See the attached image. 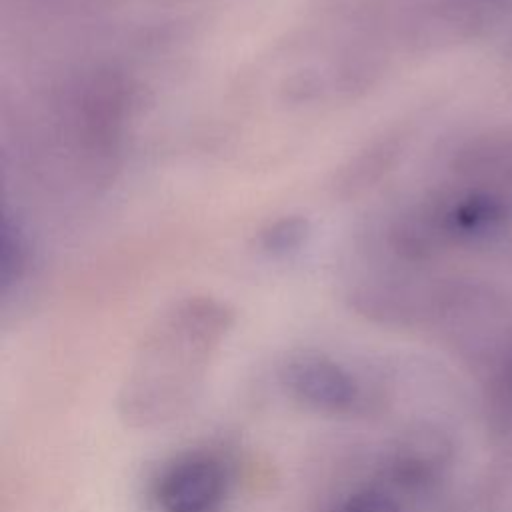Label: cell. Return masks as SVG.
Listing matches in <instances>:
<instances>
[{
    "label": "cell",
    "instance_id": "3957f363",
    "mask_svg": "<svg viewBox=\"0 0 512 512\" xmlns=\"http://www.w3.org/2000/svg\"><path fill=\"white\" fill-rule=\"evenodd\" d=\"M232 324V310L208 296H190L160 312L122 376L116 396L120 420L136 430H154L182 418L204 390Z\"/></svg>",
    "mask_w": 512,
    "mask_h": 512
},
{
    "label": "cell",
    "instance_id": "277c9868",
    "mask_svg": "<svg viewBox=\"0 0 512 512\" xmlns=\"http://www.w3.org/2000/svg\"><path fill=\"white\" fill-rule=\"evenodd\" d=\"M280 382L294 402L324 416L362 414L370 402L358 376L326 354L292 356L280 370Z\"/></svg>",
    "mask_w": 512,
    "mask_h": 512
},
{
    "label": "cell",
    "instance_id": "8992f818",
    "mask_svg": "<svg viewBox=\"0 0 512 512\" xmlns=\"http://www.w3.org/2000/svg\"><path fill=\"white\" fill-rule=\"evenodd\" d=\"M448 462L450 446L438 432H414L396 446L388 464V482L406 492H422L442 478Z\"/></svg>",
    "mask_w": 512,
    "mask_h": 512
},
{
    "label": "cell",
    "instance_id": "6da1fadb",
    "mask_svg": "<svg viewBox=\"0 0 512 512\" xmlns=\"http://www.w3.org/2000/svg\"><path fill=\"white\" fill-rule=\"evenodd\" d=\"M510 14L512 0H318L286 90L314 102L356 96L394 62L476 40Z\"/></svg>",
    "mask_w": 512,
    "mask_h": 512
},
{
    "label": "cell",
    "instance_id": "52a82bcc",
    "mask_svg": "<svg viewBox=\"0 0 512 512\" xmlns=\"http://www.w3.org/2000/svg\"><path fill=\"white\" fill-rule=\"evenodd\" d=\"M334 512H400V504L388 490L374 486L350 494Z\"/></svg>",
    "mask_w": 512,
    "mask_h": 512
},
{
    "label": "cell",
    "instance_id": "ba28073f",
    "mask_svg": "<svg viewBox=\"0 0 512 512\" xmlns=\"http://www.w3.org/2000/svg\"><path fill=\"white\" fill-rule=\"evenodd\" d=\"M506 384H508V394H510V398H512V366H510V372H508Z\"/></svg>",
    "mask_w": 512,
    "mask_h": 512
},
{
    "label": "cell",
    "instance_id": "5b68a950",
    "mask_svg": "<svg viewBox=\"0 0 512 512\" xmlns=\"http://www.w3.org/2000/svg\"><path fill=\"white\" fill-rule=\"evenodd\" d=\"M226 494L224 464L202 452L174 460L156 484V502L162 512H220Z\"/></svg>",
    "mask_w": 512,
    "mask_h": 512
},
{
    "label": "cell",
    "instance_id": "7a4b0ae2",
    "mask_svg": "<svg viewBox=\"0 0 512 512\" xmlns=\"http://www.w3.org/2000/svg\"><path fill=\"white\" fill-rule=\"evenodd\" d=\"M132 94L110 68L74 72L34 102L16 138V162L40 184L88 192L106 184L124 144Z\"/></svg>",
    "mask_w": 512,
    "mask_h": 512
}]
</instances>
